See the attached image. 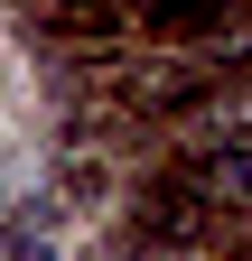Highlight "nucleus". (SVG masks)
<instances>
[{
	"instance_id": "obj_3",
	"label": "nucleus",
	"mask_w": 252,
	"mask_h": 261,
	"mask_svg": "<svg viewBox=\"0 0 252 261\" xmlns=\"http://www.w3.org/2000/svg\"><path fill=\"white\" fill-rule=\"evenodd\" d=\"M0 261H47V215L38 205H0Z\"/></svg>"
},
{
	"instance_id": "obj_2",
	"label": "nucleus",
	"mask_w": 252,
	"mask_h": 261,
	"mask_svg": "<svg viewBox=\"0 0 252 261\" xmlns=\"http://www.w3.org/2000/svg\"><path fill=\"white\" fill-rule=\"evenodd\" d=\"M196 130H206V140H252V75L224 84V93H206V103H196Z\"/></svg>"
},
{
	"instance_id": "obj_1",
	"label": "nucleus",
	"mask_w": 252,
	"mask_h": 261,
	"mask_svg": "<svg viewBox=\"0 0 252 261\" xmlns=\"http://www.w3.org/2000/svg\"><path fill=\"white\" fill-rule=\"evenodd\" d=\"M196 187H206V196H224V205H252V140H206Z\"/></svg>"
}]
</instances>
